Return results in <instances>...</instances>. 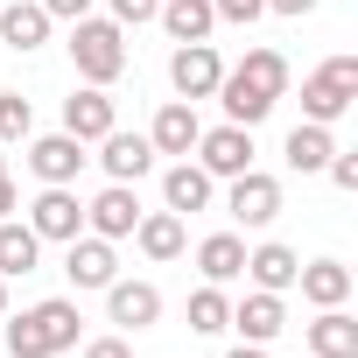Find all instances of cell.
Listing matches in <instances>:
<instances>
[{
	"instance_id": "obj_1",
	"label": "cell",
	"mask_w": 358,
	"mask_h": 358,
	"mask_svg": "<svg viewBox=\"0 0 358 358\" xmlns=\"http://www.w3.org/2000/svg\"><path fill=\"white\" fill-rule=\"evenodd\" d=\"M281 92H288V57H281V50H246V64H239V71H225L211 99H225L232 127H260V120L274 113V99H281Z\"/></svg>"
},
{
	"instance_id": "obj_2",
	"label": "cell",
	"mask_w": 358,
	"mask_h": 358,
	"mask_svg": "<svg viewBox=\"0 0 358 358\" xmlns=\"http://www.w3.org/2000/svg\"><path fill=\"white\" fill-rule=\"evenodd\" d=\"M8 323V351L15 358H57V351H71L78 344V302H64V295H50V302H36V309H22V316H0Z\"/></svg>"
},
{
	"instance_id": "obj_3",
	"label": "cell",
	"mask_w": 358,
	"mask_h": 358,
	"mask_svg": "<svg viewBox=\"0 0 358 358\" xmlns=\"http://www.w3.org/2000/svg\"><path fill=\"white\" fill-rule=\"evenodd\" d=\"M71 64H78V78L85 85H113L120 71H127V36H120V22H71Z\"/></svg>"
},
{
	"instance_id": "obj_4",
	"label": "cell",
	"mask_w": 358,
	"mask_h": 358,
	"mask_svg": "<svg viewBox=\"0 0 358 358\" xmlns=\"http://www.w3.org/2000/svg\"><path fill=\"white\" fill-rule=\"evenodd\" d=\"M351 99H358V57H330V64L302 85V113H309L316 127L344 120V113H351Z\"/></svg>"
},
{
	"instance_id": "obj_5",
	"label": "cell",
	"mask_w": 358,
	"mask_h": 358,
	"mask_svg": "<svg viewBox=\"0 0 358 358\" xmlns=\"http://www.w3.org/2000/svg\"><path fill=\"white\" fill-rule=\"evenodd\" d=\"M197 155H204V162H197L204 176H246V169H253V127H232V120H225V127L197 134Z\"/></svg>"
},
{
	"instance_id": "obj_6",
	"label": "cell",
	"mask_w": 358,
	"mask_h": 358,
	"mask_svg": "<svg viewBox=\"0 0 358 358\" xmlns=\"http://www.w3.org/2000/svg\"><path fill=\"white\" fill-rule=\"evenodd\" d=\"M29 232H36V239H64V246L85 232V204L71 197V183H50V190L29 204Z\"/></svg>"
},
{
	"instance_id": "obj_7",
	"label": "cell",
	"mask_w": 358,
	"mask_h": 358,
	"mask_svg": "<svg viewBox=\"0 0 358 358\" xmlns=\"http://www.w3.org/2000/svg\"><path fill=\"white\" fill-rule=\"evenodd\" d=\"M218 78H225V64H218V50H211V43H183V50L169 57V85L183 92L190 106H197V99H211V92H218Z\"/></svg>"
},
{
	"instance_id": "obj_8",
	"label": "cell",
	"mask_w": 358,
	"mask_h": 358,
	"mask_svg": "<svg viewBox=\"0 0 358 358\" xmlns=\"http://www.w3.org/2000/svg\"><path fill=\"white\" fill-rule=\"evenodd\" d=\"M225 211H232L239 225H274V218H281V183H274V176H260V169H246V176H232Z\"/></svg>"
},
{
	"instance_id": "obj_9",
	"label": "cell",
	"mask_w": 358,
	"mask_h": 358,
	"mask_svg": "<svg viewBox=\"0 0 358 358\" xmlns=\"http://www.w3.org/2000/svg\"><path fill=\"white\" fill-rule=\"evenodd\" d=\"M113 127H120V113H113L106 85H85V92L64 99V134H78V141H106Z\"/></svg>"
},
{
	"instance_id": "obj_10",
	"label": "cell",
	"mask_w": 358,
	"mask_h": 358,
	"mask_svg": "<svg viewBox=\"0 0 358 358\" xmlns=\"http://www.w3.org/2000/svg\"><path fill=\"white\" fill-rule=\"evenodd\" d=\"M85 225H92L99 239H134V225H141V197H134L127 183H113V190H99V197L85 204Z\"/></svg>"
},
{
	"instance_id": "obj_11",
	"label": "cell",
	"mask_w": 358,
	"mask_h": 358,
	"mask_svg": "<svg viewBox=\"0 0 358 358\" xmlns=\"http://www.w3.org/2000/svg\"><path fill=\"white\" fill-rule=\"evenodd\" d=\"M197 134H204L197 106H190V99H169V106L155 113V127H148V148H155V155H190Z\"/></svg>"
},
{
	"instance_id": "obj_12",
	"label": "cell",
	"mask_w": 358,
	"mask_h": 358,
	"mask_svg": "<svg viewBox=\"0 0 358 358\" xmlns=\"http://www.w3.org/2000/svg\"><path fill=\"white\" fill-rule=\"evenodd\" d=\"M92 155H85V141L78 134H43L36 148H29V169L43 176V183H78V169H85Z\"/></svg>"
},
{
	"instance_id": "obj_13",
	"label": "cell",
	"mask_w": 358,
	"mask_h": 358,
	"mask_svg": "<svg viewBox=\"0 0 358 358\" xmlns=\"http://www.w3.org/2000/svg\"><path fill=\"white\" fill-rule=\"evenodd\" d=\"M64 274H71V288H106V281L120 274L113 239H99V232L85 239V232H78V239H71V253H64Z\"/></svg>"
},
{
	"instance_id": "obj_14",
	"label": "cell",
	"mask_w": 358,
	"mask_h": 358,
	"mask_svg": "<svg viewBox=\"0 0 358 358\" xmlns=\"http://www.w3.org/2000/svg\"><path fill=\"white\" fill-rule=\"evenodd\" d=\"M106 309H113V323H127V330H148L155 316H162V288L155 281H106Z\"/></svg>"
},
{
	"instance_id": "obj_15",
	"label": "cell",
	"mask_w": 358,
	"mask_h": 358,
	"mask_svg": "<svg viewBox=\"0 0 358 358\" xmlns=\"http://www.w3.org/2000/svg\"><path fill=\"white\" fill-rule=\"evenodd\" d=\"M232 330L246 337V344H274L281 330H288V309H281V295H267V288H253L239 309H232Z\"/></svg>"
},
{
	"instance_id": "obj_16",
	"label": "cell",
	"mask_w": 358,
	"mask_h": 358,
	"mask_svg": "<svg viewBox=\"0 0 358 358\" xmlns=\"http://www.w3.org/2000/svg\"><path fill=\"white\" fill-rule=\"evenodd\" d=\"M295 288H302V302H316V309H344L351 267H344V260H309V267H295Z\"/></svg>"
},
{
	"instance_id": "obj_17",
	"label": "cell",
	"mask_w": 358,
	"mask_h": 358,
	"mask_svg": "<svg viewBox=\"0 0 358 358\" xmlns=\"http://www.w3.org/2000/svg\"><path fill=\"white\" fill-rule=\"evenodd\" d=\"M99 162H106V176H113V183H141V176L155 169V148H148V134H120V127H113Z\"/></svg>"
},
{
	"instance_id": "obj_18",
	"label": "cell",
	"mask_w": 358,
	"mask_h": 358,
	"mask_svg": "<svg viewBox=\"0 0 358 358\" xmlns=\"http://www.w3.org/2000/svg\"><path fill=\"white\" fill-rule=\"evenodd\" d=\"M295 246H281V239H267V246H253L246 253V274H253V288H267V295H281V288H295Z\"/></svg>"
},
{
	"instance_id": "obj_19",
	"label": "cell",
	"mask_w": 358,
	"mask_h": 358,
	"mask_svg": "<svg viewBox=\"0 0 358 358\" xmlns=\"http://www.w3.org/2000/svg\"><path fill=\"white\" fill-rule=\"evenodd\" d=\"M0 43H8V50H43V43H50L43 0H15V8H0Z\"/></svg>"
},
{
	"instance_id": "obj_20",
	"label": "cell",
	"mask_w": 358,
	"mask_h": 358,
	"mask_svg": "<svg viewBox=\"0 0 358 358\" xmlns=\"http://www.w3.org/2000/svg\"><path fill=\"white\" fill-rule=\"evenodd\" d=\"M176 43H211L218 15H211V0H162V15H155Z\"/></svg>"
},
{
	"instance_id": "obj_21",
	"label": "cell",
	"mask_w": 358,
	"mask_h": 358,
	"mask_svg": "<svg viewBox=\"0 0 358 358\" xmlns=\"http://www.w3.org/2000/svg\"><path fill=\"white\" fill-rule=\"evenodd\" d=\"M309 358H358V323L344 309H323L309 323Z\"/></svg>"
},
{
	"instance_id": "obj_22",
	"label": "cell",
	"mask_w": 358,
	"mask_h": 358,
	"mask_svg": "<svg viewBox=\"0 0 358 358\" xmlns=\"http://www.w3.org/2000/svg\"><path fill=\"white\" fill-rule=\"evenodd\" d=\"M134 239H141L148 260H176V253H183V211H141Z\"/></svg>"
},
{
	"instance_id": "obj_23",
	"label": "cell",
	"mask_w": 358,
	"mask_h": 358,
	"mask_svg": "<svg viewBox=\"0 0 358 358\" xmlns=\"http://www.w3.org/2000/svg\"><path fill=\"white\" fill-rule=\"evenodd\" d=\"M197 267H204V281H239L246 274V239L239 232H211L197 246Z\"/></svg>"
},
{
	"instance_id": "obj_24",
	"label": "cell",
	"mask_w": 358,
	"mask_h": 358,
	"mask_svg": "<svg viewBox=\"0 0 358 358\" xmlns=\"http://www.w3.org/2000/svg\"><path fill=\"white\" fill-rule=\"evenodd\" d=\"M162 197H169V211H204V204H211V176H204L197 162H176V169L162 176Z\"/></svg>"
},
{
	"instance_id": "obj_25",
	"label": "cell",
	"mask_w": 358,
	"mask_h": 358,
	"mask_svg": "<svg viewBox=\"0 0 358 358\" xmlns=\"http://www.w3.org/2000/svg\"><path fill=\"white\" fill-rule=\"evenodd\" d=\"M281 155H288V169H302V176H309V169H323V162L337 155V141H330V127L302 120V127L288 134V148H281Z\"/></svg>"
},
{
	"instance_id": "obj_26",
	"label": "cell",
	"mask_w": 358,
	"mask_h": 358,
	"mask_svg": "<svg viewBox=\"0 0 358 358\" xmlns=\"http://www.w3.org/2000/svg\"><path fill=\"white\" fill-rule=\"evenodd\" d=\"M36 253H43V239H36L29 225H8V218H0V281L36 274Z\"/></svg>"
},
{
	"instance_id": "obj_27",
	"label": "cell",
	"mask_w": 358,
	"mask_h": 358,
	"mask_svg": "<svg viewBox=\"0 0 358 358\" xmlns=\"http://www.w3.org/2000/svg\"><path fill=\"white\" fill-rule=\"evenodd\" d=\"M190 330H197V337H218V330H232V302L218 295V281L190 295Z\"/></svg>"
},
{
	"instance_id": "obj_28",
	"label": "cell",
	"mask_w": 358,
	"mask_h": 358,
	"mask_svg": "<svg viewBox=\"0 0 358 358\" xmlns=\"http://www.w3.org/2000/svg\"><path fill=\"white\" fill-rule=\"evenodd\" d=\"M29 127H36V106L22 92H0V141H29Z\"/></svg>"
},
{
	"instance_id": "obj_29",
	"label": "cell",
	"mask_w": 358,
	"mask_h": 358,
	"mask_svg": "<svg viewBox=\"0 0 358 358\" xmlns=\"http://www.w3.org/2000/svg\"><path fill=\"white\" fill-rule=\"evenodd\" d=\"M162 15V0H113V22L120 29H141V22H155Z\"/></svg>"
},
{
	"instance_id": "obj_30",
	"label": "cell",
	"mask_w": 358,
	"mask_h": 358,
	"mask_svg": "<svg viewBox=\"0 0 358 358\" xmlns=\"http://www.w3.org/2000/svg\"><path fill=\"white\" fill-rule=\"evenodd\" d=\"M211 15H218V22H260L267 0H211Z\"/></svg>"
},
{
	"instance_id": "obj_31",
	"label": "cell",
	"mask_w": 358,
	"mask_h": 358,
	"mask_svg": "<svg viewBox=\"0 0 358 358\" xmlns=\"http://www.w3.org/2000/svg\"><path fill=\"white\" fill-rule=\"evenodd\" d=\"M323 169H330V183H337V190H358V155H330Z\"/></svg>"
},
{
	"instance_id": "obj_32",
	"label": "cell",
	"mask_w": 358,
	"mask_h": 358,
	"mask_svg": "<svg viewBox=\"0 0 358 358\" xmlns=\"http://www.w3.org/2000/svg\"><path fill=\"white\" fill-rule=\"evenodd\" d=\"M85 358H134V344H127V337H92Z\"/></svg>"
},
{
	"instance_id": "obj_33",
	"label": "cell",
	"mask_w": 358,
	"mask_h": 358,
	"mask_svg": "<svg viewBox=\"0 0 358 358\" xmlns=\"http://www.w3.org/2000/svg\"><path fill=\"white\" fill-rule=\"evenodd\" d=\"M85 8H92V0H43L50 22H85Z\"/></svg>"
},
{
	"instance_id": "obj_34",
	"label": "cell",
	"mask_w": 358,
	"mask_h": 358,
	"mask_svg": "<svg viewBox=\"0 0 358 358\" xmlns=\"http://www.w3.org/2000/svg\"><path fill=\"white\" fill-rule=\"evenodd\" d=\"M267 8H274V15H288V22H302V15L316 8V0H267Z\"/></svg>"
},
{
	"instance_id": "obj_35",
	"label": "cell",
	"mask_w": 358,
	"mask_h": 358,
	"mask_svg": "<svg viewBox=\"0 0 358 358\" xmlns=\"http://www.w3.org/2000/svg\"><path fill=\"white\" fill-rule=\"evenodd\" d=\"M15 211V183H8V176H0V218H8Z\"/></svg>"
},
{
	"instance_id": "obj_36",
	"label": "cell",
	"mask_w": 358,
	"mask_h": 358,
	"mask_svg": "<svg viewBox=\"0 0 358 358\" xmlns=\"http://www.w3.org/2000/svg\"><path fill=\"white\" fill-rule=\"evenodd\" d=\"M225 358H267V351H260V344H239V351H225Z\"/></svg>"
},
{
	"instance_id": "obj_37",
	"label": "cell",
	"mask_w": 358,
	"mask_h": 358,
	"mask_svg": "<svg viewBox=\"0 0 358 358\" xmlns=\"http://www.w3.org/2000/svg\"><path fill=\"white\" fill-rule=\"evenodd\" d=\"M0 316H8V281H0Z\"/></svg>"
},
{
	"instance_id": "obj_38",
	"label": "cell",
	"mask_w": 358,
	"mask_h": 358,
	"mask_svg": "<svg viewBox=\"0 0 358 358\" xmlns=\"http://www.w3.org/2000/svg\"><path fill=\"white\" fill-rule=\"evenodd\" d=\"M0 176H8V155H0Z\"/></svg>"
}]
</instances>
